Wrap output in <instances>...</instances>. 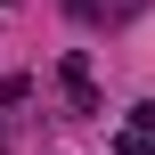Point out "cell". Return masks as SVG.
Masks as SVG:
<instances>
[{"label":"cell","mask_w":155,"mask_h":155,"mask_svg":"<svg viewBox=\"0 0 155 155\" xmlns=\"http://www.w3.org/2000/svg\"><path fill=\"white\" fill-rule=\"evenodd\" d=\"M65 90H74V106H82V114H98V90H90V57H65Z\"/></svg>","instance_id":"2"},{"label":"cell","mask_w":155,"mask_h":155,"mask_svg":"<svg viewBox=\"0 0 155 155\" xmlns=\"http://www.w3.org/2000/svg\"><path fill=\"white\" fill-rule=\"evenodd\" d=\"M114 155H155V106H131V123H123Z\"/></svg>","instance_id":"1"}]
</instances>
